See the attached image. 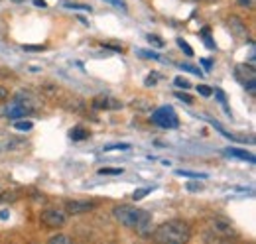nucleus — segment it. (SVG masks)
I'll use <instances>...</instances> for the list:
<instances>
[{
    "label": "nucleus",
    "mask_w": 256,
    "mask_h": 244,
    "mask_svg": "<svg viewBox=\"0 0 256 244\" xmlns=\"http://www.w3.org/2000/svg\"><path fill=\"white\" fill-rule=\"evenodd\" d=\"M91 136V132H89V128H85V126H73L71 130H69V138L73 140V142H83V140H87Z\"/></svg>",
    "instance_id": "12"
},
{
    "label": "nucleus",
    "mask_w": 256,
    "mask_h": 244,
    "mask_svg": "<svg viewBox=\"0 0 256 244\" xmlns=\"http://www.w3.org/2000/svg\"><path fill=\"white\" fill-rule=\"evenodd\" d=\"M112 216H114L116 222H120L122 226L134 230L142 238L152 236V232H154L152 214L144 211V209H138V207H132V205H116L112 209Z\"/></svg>",
    "instance_id": "1"
},
{
    "label": "nucleus",
    "mask_w": 256,
    "mask_h": 244,
    "mask_svg": "<svg viewBox=\"0 0 256 244\" xmlns=\"http://www.w3.org/2000/svg\"><path fill=\"white\" fill-rule=\"evenodd\" d=\"M156 83H158V77H156V75H150V77H146V81H144L146 87H154Z\"/></svg>",
    "instance_id": "33"
},
{
    "label": "nucleus",
    "mask_w": 256,
    "mask_h": 244,
    "mask_svg": "<svg viewBox=\"0 0 256 244\" xmlns=\"http://www.w3.org/2000/svg\"><path fill=\"white\" fill-rule=\"evenodd\" d=\"M50 244H71V236H67V234H54V236H50Z\"/></svg>",
    "instance_id": "20"
},
{
    "label": "nucleus",
    "mask_w": 256,
    "mask_h": 244,
    "mask_svg": "<svg viewBox=\"0 0 256 244\" xmlns=\"http://www.w3.org/2000/svg\"><path fill=\"white\" fill-rule=\"evenodd\" d=\"M4 218H8V211H0V220H4Z\"/></svg>",
    "instance_id": "39"
},
{
    "label": "nucleus",
    "mask_w": 256,
    "mask_h": 244,
    "mask_svg": "<svg viewBox=\"0 0 256 244\" xmlns=\"http://www.w3.org/2000/svg\"><path fill=\"white\" fill-rule=\"evenodd\" d=\"M148 42H150V44H154V46H158V48H164V46H166V42L162 40L160 36H154V34H150V36H148Z\"/></svg>",
    "instance_id": "29"
},
{
    "label": "nucleus",
    "mask_w": 256,
    "mask_h": 244,
    "mask_svg": "<svg viewBox=\"0 0 256 244\" xmlns=\"http://www.w3.org/2000/svg\"><path fill=\"white\" fill-rule=\"evenodd\" d=\"M10 199H14L10 193H4V195H0V203H4V201H10Z\"/></svg>",
    "instance_id": "37"
},
{
    "label": "nucleus",
    "mask_w": 256,
    "mask_h": 244,
    "mask_svg": "<svg viewBox=\"0 0 256 244\" xmlns=\"http://www.w3.org/2000/svg\"><path fill=\"white\" fill-rule=\"evenodd\" d=\"M122 172H124L122 168H114V170H112V168H100V170H98L100 176H120Z\"/></svg>",
    "instance_id": "25"
},
{
    "label": "nucleus",
    "mask_w": 256,
    "mask_h": 244,
    "mask_svg": "<svg viewBox=\"0 0 256 244\" xmlns=\"http://www.w3.org/2000/svg\"><path fill=\"white\" fill-rule=\"evenodd\" d=\"M40 222L48 228H62L67 222V213L58 209V207H52V209H46L40 213Z\"/></svg>",
    "instance_id": "5"
},
{
    "label": "nucleus",
    "mask_w": 256,
    "mask_h": 244,
    "mask_svg": "<svg viewBox=\"0 0 256 244\" xmlns=\"http://www.w3.org/2000/svg\"><path fill=\"white\" fill-rule=\"evenodd\" d=\"M176 98H180V100H184L186 104H193V96H192V94H188V92L178 91V92H176Z\"/></svg>",
    "instance_id": "28"
},
{
    "label": "nucleus",
    "mask_w": 256,
    "mask_h": 244,
    "mask_svg": "<svg viewBox=\"0 0 256 244\" xmlns=\"http://www.w3.org/2000/svg\"><path fill=\"white\" fill-rule=\"evenodd\" d=\"M199 63L205 67V71H211V67H213V63H211V60H199Z\"/></svg>",
    "instance_id": "36"
},
{
    "label": "nucleus",
    "mask_w": 256,
    "mask_h": 244,
    "mask_svg": "<svg viewBox=\"0 0 256 244\" xmlns=\"http://www.w3.org/2000/svg\"><path fill=\"white\" fill-rule=\"evenodd\" d=\"M154 238L166 244H186L192 240V226L184 218H170L154 228Z\"/></svg>",
    "instance_id": "2"
},
{
    "label": "nucleus",
    "mask_w": 256,
    "mask_h": 244,
    "mask_svg": "<svg viewBox=\"0 0 256 244\" xmlns=\"http://www.w3.org/2000/svg\"><path fill=\"white\" fill-rule=\"evenodd\" d=\"M224 154L226 156H230V158H236V160H244V162H248V164H254V156L250 152H246V150H242V148H224Z\"/></svg>",
    "instance_id": "11"
},
{
    "label": "nucleus",
    "mask_w": 256,
    "mask_h": 244,
    "mask_svg": "<svg viewBox=\"0 0 256 244\" xmlns=\"http://www.w3.org/2000/svg\"><path fill=\"white\" fill-rule=\"evenodd\" d=\"M65 8H69V10H83V12H91L93 10L89 4H77V2H67Z\"/></svg>",
    "instance_id": "23"
},
{
    "label": "nucleus",
    "mask_w": 256,
    "mask_h": 244,
    "mask_svg": "<svg viewBox=\"0 0 256 244\" xmlns=\"http://www.w3.org/2000/svg\"><path fill=\"white\" fill-rule=\"evenodd\" d=\"M197 92H199L201 96H211V94H213V89H209L207 85H197Z\"/></svg>",
    "instance_id": "31"
},
{
    "label": "nucleus",
    "mask_w": 256,
    "mask_h": 244,
    "mask_svg": "<svg viewBox=\"0 0 256 244\" xmlns=\"http://www.w3.org/2000/svg\"><path fill=\"white\" fill-rule=\"evenodd\" d=\"M174 85H176L178 89H184V91L192 89V83H190L188 79H184V77H176V79H174Z\"/></svg>",
    "instance_id": "24"
},
{
    "label": "nucleus",
    "mask_w": 256,
    "mask_h": 244,
    "mask_svg": "<svg viewBox=\"0 0 256 244\" xmlns=\"http://www.w3.org/2000/svg\"><path fill=\"white\" fill-rule=\"evenodd\" d=\"M132 146L126 144V142H122V144H106V146H102V152H112V150H120V152H124V150H130Z\"/></svg>",
    "instance_id": "19"
},
{
    "label": "nucleus",
    "mask_w": 256,
    "mask_h": 244,
    "mask_svg": "<svg viewBox=\"0 0 256 244\" xmlns=\"http://www.w3.org/2000/svg\"><path fill=\"white\" fill-rule=\"evenodd\" d=\"M201 36H203V40H205V46H207L209 50H215V44L211 42V36H209V28H203V30H201Z\"/></svg>",
    "instance_id": "27"
},
{
    "label": "nucleus",
    "mask_w": 256,
    "mask_h": 244,
    "mask_svg": "<svg viewBox=\"0 0 256 244\" xmlns=\"http://www.w3.org/2000/svg\"><path fill=\"white\" fill-rule=\"evenodd\" d=\"M152 193V187H140V189H136L134 193H132V199L134 201H140V199H144L146 195H150Z\"/></svg>",
    "instance_id": "22"
},
{
    "label": "nucleus",
    "mask_w": 256,
    "mask_h": 244,
    "mask_svg": "<svg viewBox=\"0 0 256 244\" xmlns=\"http://www.w3.org/2000/svg\"><path fill=\"white\" fill-rule=\"evenodd\" d=\"M91 106L95 110H120L124 104L114 98V96H108V94H96L95 98L91 100Z\"/></svg>",
    "instance_id": "8"
},
{
    "label": "nucleus",
    "mask_w": 256,
    "mask_h": 244,
    "mask_svg": "<svg viewBox=\"0 0 256 244\" xmlns=\"http://www.w3.org/2000/svg\"><path fill=\"white\" fill-rule=\"evenodd\" d=\"M236 4L244 10H254V0H236Z\"/></svg>",
    "instance_id": "30"
},
{
    "label": "nucleus",
    "mask_w": 256,
    "mask_h": 244,
    "mask_svg": "<svg viewBox=\"0 0 256 244\" xmlns=\"http://www.w3.org/2000/svg\"><path fill=\"white\" fill-rule=\"evenodd\" d=\"M6 116H8V118H12V120H18V118H24V116H28V112H26L22 106H18V104H14V102H12V106L8 108Z\"/></svg>",
    "instance_id": "14"
},
{
    "label": "nucleus",
    "mask_w": 256,
    "mask_h": 244,
    "mask_svg": "<svg viewBox=\"0 0 256 244\" xmlns=\"http://www.w3.org/2000/svg\"><path fill=\"white\" fill-rule=\"evenodd\" d=\"M207 228L213 236L217 238H234L236 236V228L234 224L226 218V216H221V214H213L207 218Z\"/></svg>",
    "instance_id": "3"
},
{
    "label": "nucleus",
    "mask_w": 256,
    "mask_h": 244,
    "mask_svg": "<svg viewBox=\"0 0 256 244\" xmlns=\"http://www.w3.org/2000/svg\"><path fill=\"white\" fill-rule=\"evenodd\" d=\"M12 102L18 104V106H22L28 114H32L34 110L40 106V98L32 91H18L12 96Z\"/></svg>",
    "instance_id": "7"
},
{
    "label": "nucleus",
    "mask_w": 256,
    "mask_h": 244,
    "mask_svg": "<svg viewBox=\"0 0 256 244\" xmlns=\"http://www.w3.org/2000/svg\"><path fill=\"white\" fill-rule=\"evenodd\" d=\"M26 146L24 140H18V138H8V140H2V152H18Z\"/></svg>",
    "instance_id": "13"
},
{
    "label": "nucleus",
    "mask_w": 256,
    "mask_h": 244,
    "mask_svg": "<svg viewBox=\"0 0 256 244\" xmlns=\"http://www.w3.org/2000/svg\"><path fill=\"white\" fill-rule=\"evenodd\" d=\"M234 77L242 83V85H248V83H254L256 81V71L252 63H238L234 67Z\"/></svg>",
    "instance_id": "9"
},
{
    "label": "nucleus",
    "mask_w": 256,
    "mask_h": 244,
    "mask_svg": "<svg viewBox=\"0 0 256 244\" xmlns=\"http://www.w3.org/2000/svg\"><path fill=\"white\" fill-rule=\"evenodd\" d=\"M226 26H228L230 34L236 36V38H246V34H248L246 24H244V20H242L240 16H234V14L228 16V18H226Z\"/></svg>",
    "instance_id": "10"
},
{
    "label": "nucleus",
    "mask_w": 256,
    "mask_h": 244,
    "mask_svg": "<svg viewBox=\"0 0 256 244\" xmlns=\"http://www.w3.org/2000/svg\"><path fill=\"white\" fill-rule=\"evenodd\" d=\"M180 178H190V180H207L209 174H203V172H190V170H178L176 172Z\"/></svg>",
    "instance_id": "15"
},
{
    "label": "nucleus",
    "mask_w": 256,
    "mask_h": 244,
    "mask_svg": "<svg viewBox=\"0 0 256 244\" xmlns=\"http://www.w3.org/2000/svg\"><path fill=\"white\" fill-rule=\"evenodd\" d=\"M95 209L96 201H89V199H69V201H65L67 216H79V214L93 213Z\"/></svg>",
    "instance_id": "6"
},
{
    "label": "nucleus",
    "mask_w": 256,
    "mask_h": 244,
    "mask_svg": "<svg viewBox=\"0 0 256 244\" xmlns=\"http://www.w3.org/2000/svg\"><path fill=\"white\" fill-rule=\"evenodd\" d=\"M104 2H108V4H112V6H118V8H126V2L124 0H104Z\"/></svg>",
    "instance_id": "34"
},
{
    "label": "nucleus",
    "mask_w": 256,
    "mask_h": 244,
    "mask_svg": "<svg viewBox=\"0 0 256 244\" xmlns=\"http://www.w3.org/2000/svg\"><path fill=\"white\" fill-rule=\"evenodd\" d=\"M152 122L160 128L166 130H172V128H178L180 126V118H178V112L174 110V106H160L152 112Z\"/></svg>",
    "instance_id": "4"
},
{
    "label": "nucleus",
    "mask_w": 256,
    "mask_h": 244,
    "mask_svg": "<svg viewBox=\"0 0 256 244\" xmlns=\"http://www.w3.org/2000/svg\"><path fill=\"white\" fill-rule=\"evenodd\" d=\"M34 4H36L38 8H48V4H46L44 0H34Z\"/></svg>",
    "instance_id": "38"
},
{
    "label": "nucleus",
    "mask_w": 256,
    "mask_h": 244,
    "mask_svg": "<svg viewBox=\"0 0 256 244\" xmlns=\"http://www.w3.org/2000/svg\"><path fill=\"white\" fill-rule=\"evenodd\" d=\"M10 96V92H8V89L4 87V85H0V100H6Z\"/></svg>",
    "instance_id": "35"
},
{
    "label": "nucleus",
    "mask_w": 256,
    "mask_h": 244,
    "mask_svg": "<svg viewBox=\"0 0 256 244\" xmlns=\"http://www.w3.org/2000/svg\"><path fill=\"white\" fill-rule=\"evenodd\" d=\"M14 130H18V132H30L34 128V124L30 120H14Z\"/></svg>",
    "instance_id": "16"
},
{
    "label": "nucleus",
    "mask_w": 256,
    "mask_h": 244,
    "mask_svg": "<svg viewBox=\"0 0 256 244\" xmlns=\"http://www.w3.org/2000/svg\"><path fill=\"white\" fill-rule=\"evenodd\" d=\"M188 191H201L203 189V183H193V182H188Z\"/></svg>",
    "instance_id": "32"
},
{
    "label": "nucleus",
    "mask_w": 256,
    "mask_h": 244,
    "mask_svg": "<svg viewBox=\"0 0 256 244\" xmlns=\"http://www.w3.org/2000/svg\"><path fill=\"white\" fill-rule=\"evenodd\" d=\"M138 56H140V58H146V60L164 61L160 58V54H156V52H152V50H138Z\"/></svg>",
    "instance_id": "21"
},
{
    "label": "nucleus",
    "mask_w": 256,
    "mask_h": 244,
    "mask_svg": "<svg viewBox=\"0 0 256 244\" xmlns=\"http://www.w3.org/2000/svg\"><path fill=\"white\" fill-rule=\"evenodd\" d=\"M180 67H182V69H186V71H190V73H193V75H199V77L203 75V71H201L199 67H195V65H192V63H182Z\"/></svg>",
    "instance_id": "26"
},
{
    "label": "nucleus",
    "mask_w": 256,
    "mask_h": 244,
    "mask_svg": "<svg viewBox=\"0 0 256 244\" xmlns=\"http://www.w3.org/2000/svg\"><path fill=\"white\" fill-rule=\"evenodd\" d=\"M215 96H217V100H219V104L223 106V110L230 116V108H228V104H226V94H224L221 89H215Z\"/></svg>",
    "instance_id": "18"
},
{
    "label": "nucleus",
    "mask_w": 256,
    "mask_h": 244,
    "mask_svg": "<svg viewBox=\"0 0 256 244\" xmlns=\"http://www.w3.org/2000/svg\"><path fill=\"white\" fill-rule=\"evenodd\" d=\"M0 152H2V142H0Z\"/></svg>",
    "instance_id": "40"
},
{
    "label": "nucleus",
    "mask_w": 256,
    "mask_h": 244,
    "mask_svg": "<svg viewBox=\"0 0 256 244\" xmlns=\"http://www.w3.org/2000/svg\"><path fill=\"white\" fill-rule=\"evenodd\" d=\"M176 44H178V48H180L182 52H186V56H188V58H193V48L186 42V40H184V38H178V40H176Z\"/></svg>",
    "instance_id": "17"
}]
</instances>
